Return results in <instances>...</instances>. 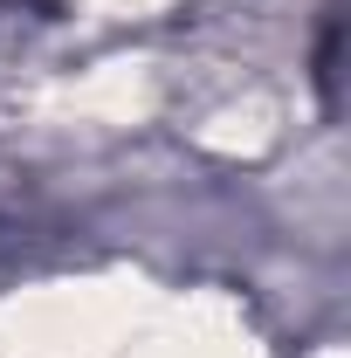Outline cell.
<instances>
[{
	"label": "cell",
	"mask_w": 351,
	"mask_h": 358,
	"mask_svg": "<svg viewBox=\"0 0 351 358\" xmlns=\"http://www.w3.org/2000/svg\"><path fill=\"white\" fill-rule=\"evenodd\" d=\"M338 35H345V7L331 0L324 7V35H317V96H324L331 117H338Z\"/></svg>",
	"instance_id": "obj_1"
}]
</instances>
